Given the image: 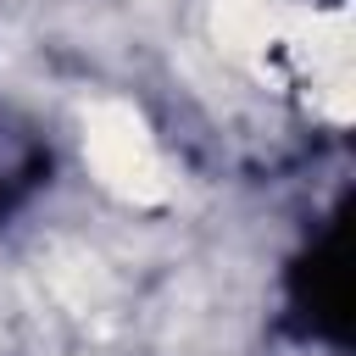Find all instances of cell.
Returning <instances> with one entry per match:
<instances>
[{
	"instance_id": "6da1fadb",
	"label": "cell",
	"mask_w": 356,
	"mask_h": 356,
	"mask_svg": "<svg viewBox=\"0 0 356 356\" xmlns=\"http://www.w3.org/2000/svg\"><path fill=\"white\" fill-rule=\"evenodd\" d=\"M83 161L95 184L128 206H161L172 195L167 156L128 100H95L83 111Z\"/></svg>"
},
{
	"instance_id": "7a4b0ae2",
	"label": "cell",
	"mask_w": 356,
	"mask_h": 356,
	"mask_svg": "<svg viewBox=\"0 0 356 356\" xmlns=\"http://www.w3.org/2000/svg\"><path fill=\"white\" fill-rule=\"evenodd\" d=\"M295 17H300L295 0H211L217 50H228L234 61H250V67H261L273 50L289 44Z\"/></svg>"
}]
</instances>
